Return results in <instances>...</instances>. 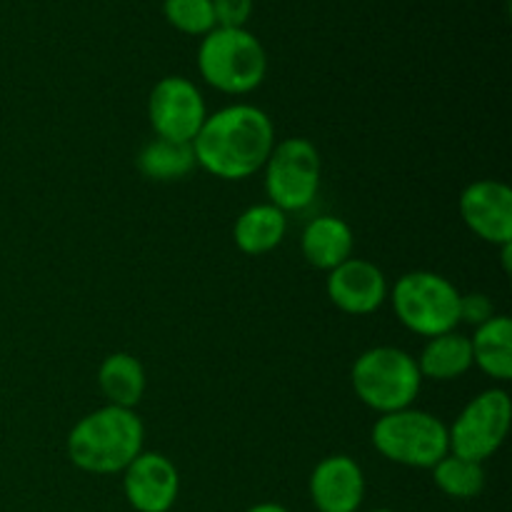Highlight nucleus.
Listing matches in <instances>:
<instances>
[{
	"instance_id": "nucleus-17",
	"label": "nucleus",
	"mask_w": 512,
	"mask_h": 512,
	"mask_svg": "<svg viewBox=\"0 0 512 512\" xmlns=\"http://www.w3.org/2000/svg\"><path fill=\"white\" fill-rule=\"evenodd\" d=\"M418 370L423 380H435V383H450L458 380L473 368V350H470L468 335L450 330V333L428 338L418 358Z\"/></svg>"
},
{
	"instance_id": "nucleus-21",
	"label": "nucleus",
	"mask_w": 512,
	"mask_h": 512,
	"mask_svg": "<svg viewBox=\"0 0 512 512\" xmlns=\"http://www.w3.org/2000/svg\"><path fill=\"white\" fill-rule=\"evenodd\" d=\"M163 15L175 30L203 38L218 28L213 13V0H163Z\"/></svg>"
},
{
	"instance_id": "nucleus-2",
	"label": "nucleus",
	"mask_w": 512,
	"mask_h": 512,
	"mask_svg": "<svg viewBox=\"0 0 512 512\" xmlns=\"http://www.w3.org/2000/svg\"><path fill=\"white\" fill-rule=\"evenodd\" d=\"M145 445V425L135 410L103 405L70 428L65 450L78 470L90 475H120Z\"/></svg>"
},
{
	"instance_id": "nucleus-16",
	"label": "nucleus",
	"mask_w": 512,
	"mask_h": 512,
	"mask_svg": "<svg viewBox=\"0 0 512 512\" xmlns=\"http://www.w3.org/2000/svg\"><path fill=\"white\" fill-rule=\"evenodd\" d=\"M470 350H473V365L483 370L495 383H510L512 380V320L508 315L495 313L488 323L473 330Z\"/></svg>"
},
{
	"instance_id": "nucleus-20",
	"label": "nucleus",
	"mask_w": 512,
	"mask_h": 512,
	"mask_svg": "<svg viewBox=\"0 0 512 512\" xmlns=\"http://www.w3.org/2000/svg\"><path fill=\"white\" fill-rule=\"evenodd\" d=\"M435 488L453 500H473L485 490V465L448 453L430 468Z\"/></svg>"
},
{
	"instance_id": "nucleus-7",
	"label": "nucleus",
	"mask_w": 512,
	"mask_h": 512,
	"mask_svg": "<svg viewBox=\"0 0 512 512\" xmlns=\"http://www.w3.org/2000/svg\"><path fill=\"white\" fill-rule=\"evenodd\" d=\"M260 173L270 205L283 213H303L320 193L323 160L308 138H285L275 143Z\"/></svg>"
},
{
	"instance_id": "nucleus-25",
	"label": "nucleus",
	"mask_w": 512,
	"mask_h": 512,
	"mask_svg": "<svg viewBox=\"0 0 512 512\" xmlns=\"http://www.w3.org/2000/svg\"><path fill=\"white\" fill-rule=\"evenodd\" d=\"M370 512H393L390 508H375V510H370Z\"/></svg>"
},
{
	"instance_id": "nucleus-8",
	"label": "nucleus",
	"mask_w": 512,
	"mask_h": 512,
	"mask_svg": "<svg viewBox=\"0 0 512 512\" xmlns=\"http://www.w3.org/2000/svg\"><path fill=\"white\" fill-rule=\"evenodd\" d=\"M512 400L505 388H488L475 395L448 425L450 453L483 463L493 458L508 440Z\"/></svg>"
},
{
	"instance_id": "nucleus-14",
	"label": "nucleus",
	"mask_w": 512,
	"mask_h": 512,
	"mask_svg": "<svg viewBox=\"0 0 512 512\" xmlns=\"http://www.w3.org/2000/svg\"><path fill=\"white\" fill-rule=\"evenodd\" d=\"M353 250V228L335 215H318L305 225L303 235H300V253H303L305 263L323 273H330L348 258H353Z\"/></svg>"
},
{
	"instance_id": "nucleus-10",
	"label": "nucleus",
	"mask_w": 512,
	"mask_h": 512,
	"mask_svg": "<svg viewBox=\"0 0 512 512\" xmlns=\"http://www.w3.org/2000/svg\"><path fill=\"white\" fill-rule=\"evenodd\" d=\"M460 218L483 243L512 245V190L503 180L483 178L460 193Z\"/></svg>"
},
{
	"instance_id": "nucleus-12",
	"label": "nucleus",
	"mask_w": 512,
	"mask_h": 512,
	"mask_svg": "<svg viewBox=\"0 0 512 512\" xmlns=\"http://www.w3.org/2000/svg\"><path fill=\"white\" fill-rule=\"evenodd\" d=\"M325 290H328L330 303L340 313L363 318V315H373L383 308L390 285L378 265L353 255L343 265L330 270L325 278Z\"/></svg>"
},
{
	"instance_id": "nucleus-9",
	"label": "nucleus",
	"mask_w": 512,
	"mask_h": 512,
	"mask_svg": "<svg viewBox=\"0 0 512 512\" xmlns=\"http://www.w3.org/2000/svg\"><path fill=\"white\" fill-rule=\"evenodd\" d=\"M208 118V105L198 85L185 75H165L148 95V120L155 138L193 143Z\"/></svg>"
},
{
	"instance_id": "nucleus-15",
	"label": "nucleus",
	"mask_w": 512,
	"mask_h": 512,
	"mask_svg": "<svg viewBox=\"0 0 512 512\" xmlns=\"http://www.w3.org/2000/svg\"><path fill=\"white\" fill-rule=\"evenodd\" d=\"M288 235V213L270 203H255L238 215L233 225V243L240 253L258 258L273 253Z\"/></svg>"
},
{
	"instance_id": "nucleus-18",
	"label": "nucleus",
	"mask_w": 512,
	"mask_h": 512,
	"mask_svg": "<svg viewBox=\"0 0 512 512\" xmlns=\"http://www.w3.org/2000/svg\"><path fill=\"white\" fill-rule=\"evenodd\" d=\"M98 388L108 405L135 410L148 388L143 363L130 353H110L98 368Z\"/></svg>"
},
{
	"instance_id": "nucleus-23",
	"label": "nucleus",
	"mask_w": 512,
	"mask_h": 512,
	"mask_svg": "<svg viewBox=\"0 0 512 512\" xmlns=\"http://www.w3.org/2000/svg\"><path fill=\"white\" fill-rule=\"evenodd\" d=\"M218 28H245L253 15V0H213Z\"/></svg>"
},
{
	"instance_id": "nucleus-4",
	"label": "nucleus",
	"mask_w": 512,
	"mask_h": 512,
	"mask_svg": "<svg viewBox=\"0 0 512 512\" xmlns=\"http://www.w3.org/2000/svg\"><path fill=\"white\" fill-rule=\"evenodd\" d=\"M353 393L365 408L378 415L413 408L423 388L418 360L403 348L375 345L360 353L350 368Z\"/></svg>"
},
{
	"instance_id": "nucleus-13",
	"label": "nucleus",
	"mask_w": 512,
	"mask_h": 512,
	"mask_svg": "<svg viewBox=\"0 0 512 512\" xmlns=\"http://www.w3.org/2000/svg\"><path fill=\"white\" fill-rule=\"evenodd\" d=\"M365 473L350 455H328L308 480L310 503L318 512H360L365 503Z\"/></svg>"
},
{
	"instance_id": "nucleus-24",
	"label": "nucleus",
	"mask_w": 512,
	"mask_h": 512,
	"mask_svg": "<svg viewBox=\"0 0 512 512\" xmlns=\"http://www.w3.org/2000/svg\"><path fill=\"white\" fill-rule=\"evenodd\" d=\"M245 512H290V510L280 503H258V505H250Z\"/></svg>"
},
{
	"instance_id": "nucleus-3",
	"label": "nucleus",
	"mask_w": 512,
	"mask_h": 512,
	"mask_svg": "<svg viewBox=\"0 0 512 512\" xmlns=\"http://www.w3.org/2000/svg\"><path fill=\"white\" fill-rule=\"evenodd\" d=\"M200 78L225 95H248L268 75V53L248 28H213L198 48Z\"/></svg>"
},
{
	"instance_id": "nucleus-19",
	"label": "nucleus",
	"mask_w": 512,
	"mask_h": 512,
	"mask_svg": "<svg viewBox=\"0 0 512 512\" xmlns=\"http://www.w3.org/2000/svg\"><path fill=\"white\" fill-rule=\"evenodd\" d=\"M138 170L143 178L155 183H173L183 180L198 168L193 153V143H175V140L153 138L138 153Z\"/></svg>"
},
{
	"instance_id": "nucleus-22",
	"label": "nucleus",
	"mask_w": 512,
	"mask_h": 512,
	"mask_svg": "<svg viewBox=\"0 0 512 512\" xmlns=\"http://www.w3.org/2000/svg\"><path fill=\"white\" fill-rule=\"evenodd\" d=\"M495 315L493 300L485 293H468L460 295V323L470 325V328H480L483 323H488Z\"/></svg>"
},
{
	"instance_id": "nucleus-1",
	"label": "nucleus",
	"mask_w": 512,
	"mask_h": 512,
	"mask_svg": "<svg viewBox=\"0 0 512 512\" xmlns=\"http://www.w3.org/2000/svg\"><path fill=\"white\" fill-rule=\"evenodd\" d=\"M273 118L250 103H233L208 113L193 140L198 168L220 180H245L260 173L275 148Z\"/></svg>"
},
{
	"instance_id": "nucleus-6",
	"label": "nucleus",
	"mask_w": 512,
	"mask_h": 512,
	"mask_svg": "<svg viewBox=\"0 0 512 512\" xmlns=\"http://www.w3.org/2000/svg\"><path fill=\"white\" fill-rule=\"evenodd\" d=\"M370 443L388 463L415 470H430L450 453L448 425L438 415L418 408L378 415Z\"/></svg>"
},
{
	"instance_id": "nucleus-5",
	"label": "nucleus",
	"mask_w": 512,
	"mask_h": 512,
	"mask_svg": "<svg viewBox=\"0 0 512 512\" xmlns=\"http://www.w3.org/2000/svg\"><path fill=\"white\" fill-rule=\"evenodd\" d=\"M460 295L463 293L445 275L433 270H413L395 280L388 300L403 328L420 338H435L458 330Z\"/></svg>"
},
{
	"instance_id": "nucleus-11",
	"label": "nucleus",
	"mask_w": 512,
	"mask_h": 512,
	"mask_svg": "<svg viewBox=\"0 0 512 512\" xmlns=\"http://www.w3.org/2000/svg\"><path fill=\"white\" fill-rule=\"evenodd\" d=\"M120 475L125 500L135 512H170L178 503L180 473L168 455L143 450Z\"/></svg>"
}]
</instances>
